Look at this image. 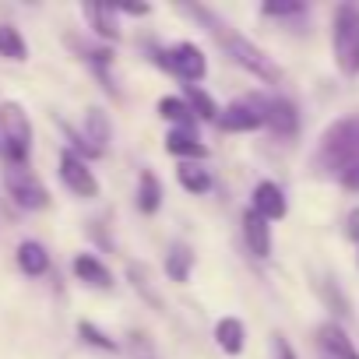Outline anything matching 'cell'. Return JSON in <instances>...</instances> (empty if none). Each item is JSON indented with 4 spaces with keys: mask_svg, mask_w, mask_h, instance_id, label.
<instances>
[{
    "mask_svg": "<svg viewBox=\"0 0 359 359\" xmlns=\"http://www.w3.org/2000/svg\"><path fill=\"white\" fill-rule=\"evenodd\" d=\"M0 151H4L8 165H29L32 120L22 102H0Z\"/></svg>",
    "mask_w": 359,
    "mask_h": 359,
    "instance_id": "obj_1",
    "label": "cell"
},
{
    "mask_svg": "<svg viewBox=\"0 0 359 359\" xmlns=\"http://www.w3.org/2000/svg\"><path fill=\"white\" fill-rule=\"evenodd\" d=\"M331 46H334L338 71L348 74V78H355L359 74V8L355 4H338L334 8Z\"/></svg>",
    "mask_w": 359,
    "mask_h": 359,
    "instance_id": "obj_2",
    "label": "cell"
},
{
    "mask_svg": "<svg viewBox=\"0 0 359 359\" xmlns=\"http://www.w3.org/2000/svg\"><path fill=\"white\" fill-rule=\"evenodd\" d=\"M219 43H222V50L229 53V60H233L236 67L250 71L257 81H264V85H278V81H282L278 64H275L257 43H250L247 36H240V32H222Z\"/></svg>",
    "mask_w": 359,
    "mask_h": 359,
    "instance_id": "obj_3",
    "label": "cell"
},
{
    "mask_svg": "<svg viewBox=\"0 0 359 359\" xmlns=\"http://www.w3.org/2000/svg\"><path fill=\"white\" fill-rule=\"evenodd\" d=\"M158 64H162L169 74H176L184 85H198V81H205V74H208V57H205V50L194 46V43H176V46L162 50V53H158Z\"/></svg>",
    "mask_w": 359,
    "mask_h": 359,
    "instance_id": "obj_4",
    "label": "cell"
},
{
    "mask_svg": "<svg viewBox=\"0 0 359 359\" xmlns=\"http://www.w3.org/2000/svg\"><path fill=\"white\" fill-rule=\"evenodd\" d=\"M4 184H8V194H11V201H15L18 208H25V212H43V208H50V191L39 184V180H36L25 165H8Z\"/></svg>",
    "mask_w": 359,
    "mask_h": 359,
    "instance_id": "obj_5",
    "label": "cell"
},
{
    "mask_svg": "<svg viewBox=\"0 0 359 359\" xmlns=\"http://www.w3.org/2000/svg\"><path fill=\"white\" fill-rule=\"evenodd\" d=\"M60 180H64V187H67L74 198H85V201L99 198V180H95V172L88 169V158H81V155L71 151V148L60 151Z\"/></svg>",
    "mask_w": 359,
    "mask_h": 359,
    "instance_id": "obj_6",
    "label": "cell"
},
{
    "mask_svg": "<svg viewBox=\"0 0 359 359\" xmlns=\"http://www.w3.org/2000/svg\"><path fill=\"white\" fill-rule=\"evenodd\" d=\"M215 123H219L226 134H250V130L264 127V109H261L257 95H250V99H236V102H229V106L219 113Z\"/></svg>",
    "mask_w": 359,
    "mask_h": 359,
    "instance_id": "obj_7",
    "label": "cell"
},
{
    "mask_svg": "<svg viewBox=\"0 0 359 359\" xmlns=\"http://www.w3.org/2000/svg\"><path fill=\"white\" fill-rule=\"evenodd\" d=\"M250 208H254L261 219H268V222H282L285 212H289V201H285V191H282L278 184H271V180H261V184L254 187V194H250Z\"/></svg>",
    "mask_w": 359,
    "mask_h": 359,
    "instance_id": "obj_8",
    "label": "cell"
},
{
    "mask_svg": "<svg viewBox=\"0 0 359 359\" xmlns=\"http://www.w3.org/2000/svg\"><path fill=\"white\" fill-rule=\"evenodd\" d=\"M257 102H261V109H264V123L278 134V137H292L296 130H299V113H296V106L289 102V99H261L257 95Z\"/></svg>",
    "mask_w": 359,
    "mask_h": 359,
    "instance_id": "obj_9",
    "label": "cell"
},
{
    "mask_svg": "<svg viewBox=\"0 0 359 359\" xmlns=\"http://www.w3.org/2000/svg\"><path fill=\"white\" fill-rule=\"evenodd\" d=\"M243 240H247V250L257 257V261H268L271 257V222L261 219L254 208L243 212Z\"/></svg>",
    "mask_w": 359,
    "mask_h": 359,
    "instance_id": "obj_10",
    "label": "cell"
},
{
    "mask_svg": "<svg viewBox=\"0 0 359 359\" xmlns=\"http://www.w3.org/2000/svg\"><path fill=\"white\" fill-rule=\"evenodd\" d=\"M317 341H320V348L327 352V359H359L355 341L348 338V331H345L338 320H324V324L317 327Z\"/></svg>",
    "mask_w": 359,
    "mask_h": 359,
    "instance_id": "obj_11",
    "label": "cell"
},
{
    "mask_svg": "<svg viewBox=\"0 0 359 359\" xmlns=\"http://www.w3.org/2000/svg\"><path fill=\"white\" fill-rule=\"evenodd\" d=\"M165 151L176 155V158H184V162H201L208 158V148L201 144V137L194 130H184V127H172L165 134Z\"/></svg>",
    "mask_w": 359,
    "mask_h": 359,
    "instance_id": "obj_12",
    "label": "cell"
},
{
    "mask_svg": "<svg viewBox=\"0 0 359 359\" xmlns=\"http://www.w3.org/2000/svg\"><path fill=\"white\" fill-rule=\"evenodd\" d=\"M81 15L88 18L92 32H95L102 43H116V39H120V29H116V11H113V4H85V8H81Z\"/></svg>",
    "mask_w": 359,
    "mask_h": 359,
    "instance_id": "obj_13",
    "label": "cell"
},
{
    "mask_svg": "<svg viewBox=\"0 0 359 359\" xmlns=\"http://www.w3.org/2000/svg\"><path fill=\"white\" fill-rule=\"evenodd\" d=\"M15 261H18V268L29 278H39V275L50 271V254H46V247L39 240H22L18 250H15Z\"/></svg>",
    "mask_w": 359,
    "mask_h": 359,
    "instance_id": "obj_14",
    "label": "cell"
},
{
    "mask_svg": "<svg viewBox=\"0 0 359 359\" xmlns=\"http://www.w3.org/2000/svg\"><path fill=\"white\" fill-rule=\"evenodd\" d=\"M71 268H74V275H78L85 285H92V289H113V271H109L95 254H78Z\"/></svg>",
    "mask_w": 359,
    "mask_h": 359,
    "instance_id": "obj_15",
    "label": "cell"
},
{
    "mask_svg": "<svg viewBox=\"0 0 359 359\" xmlns=\"http://www.w3.org/2000/svg\"><path fill=\"white\" fill-rule=\"evenodd\" d=\"M215 345H219L226 355H240L243 345H247V327H243V320L222 317V320L215 324Z\"/></svg>",
    "mask_w": 359,
    "mask_h": 359,
    "instance_id": "obj_16",
    "label": "cell"
},
{
    "mask_svg": "<svg viewBox=\"0 0 359 359\" xmlns=\"http://www.w3.org/2000/svg\"><path fill=\"white\" fill-rule=\"evenodd\" d=\"M134 201H137L141 215H155L162 208V184H158V176L151 169H141V176H137V198Z\"/></svg>",
    "mask_w": 359,
    "mask_h": 359,
    "instance_id": "obj_17",
    "label": "cell"
},
{
    "mask_svg": "<svg viewBox=\"0 0 359 359\" xmlns=\"http://www.w3.org/2000/svg\"><path fill=\"white\" fill-rule=\"evenodd\" d=\"M158 116L162 120H169V123H176V127H184V130H194V109H191V102L184 99V95H162L158 99Z\"/></svg>",
    "mask_w": 359,
    "mask_h": 359,
    "instance_id": "obj_18",
    "label": "cell"
},
{
    "mask_svg": "<svg viewBox=\"0 0 359 359\" xmlns=\"http://www.w3.org/2000/svg\"><path fill=\"white\" fill-rule=\"evenodd\" d=\"M191 268H194V250H191L184 240L169 243V250H165V275H169L172 282H187Z\"/></svg>",
    "mask_w": 359,
    "mask_h": 359,
    "instance_id": "obj_19",
    "label": "cell"
},
{
    "mask_svg": "<svg viewBox=\"0 0 359 359\" xmlns=\"http://www.w3.org/2000/svg\"><path fill=\"white\" fill-rule=\"evenodd\" d=\"M176 180H180V187H184L187 194H208V191H212V176H208V169H201L198 162H180Z\"/></svg>",
    "mask_w": 359,
    "mask_h": 359,
    "instance_id": "obj_20",
    "label": "cell"
},
{
    "mask_svg": "<svg viewBox=\"0 0 359 359\" xmlns=\"http://www.w3.org/2000/svg\"><path fill=\"white\" fill-rule=\"evenodd\" d=\"M0 57L15 60V64L29 60V43H25V36H22L15 25H4V22H0Z\"/></svg>",
    "mask_w": 359,
    "mask_h": 359,
    "instance_id": "obj_21",
    "label": "cell"
},
{
    "mask_svg": "<svg viewBox=\"0 0 359 359\" xmlns=\"http://www.w3.org/2000/svg\"><path fill=\"white\" fill-rule=\"evenodd\" d=\"M184 99L191 102V109H194L198 120H219V106H215V99H212L208 92H201L198 85H184Z\"/></svg>",
    "mask_w": 359,
    "mask_h": 359,
    "instance_id": "obj_22",
    "label": "cell"
},
{
    "mask_svg": "<svg viewBox=\"0 0 359 359\" xmlns=\"http://www.w3.org/2000/svg\"><path fill=\"white\" fill-rule=\"evenodd\" d=\"M127 278H130V285L144 296V303H151L155 310H162V299H158V292L151 289V278H148V268H144V264H127Z\"/></svg>",
    "mask_w": 359,
    "mask_h": 359,
    "instance_id": "obj_23",
    "label": "cell"
},
{
    "mask_svg": "<svg viewBox=\"0 0 359 359\" xmlns=\"http://www.w3.org/2000/svg\"><path fill=\"white\" fill-rule=\"evenodd\" d=\"M78 334H81L85 345H92V348H99V352H116V348H120V345H116L102 327H95L92 320H78Z\"/></svg>",
    "mask_w": 359,
    "mask_h": 359,
    "instance_id": "obj_24",
    "label": "cell"
},
{
    "mask_svg": "<svg viewBox=\"0 0 359 359\" xmlns=\"http://www.w3.org/2000/svg\"><path fill=\"white\" fill-rule=\"evenodd\" d=\"M317 292L324 296V303H327L338 317H348V299L341 296V289H338L331 278H320V282H317Z\"/></svg>",
    "mask_w": 359,
    "mask_h": 359,
    "instance_id": "obj_25",
    "label": "cell"
},
{
    "mask_svg": "<svg viewBox=\"0 0 359 359\" xmlns=\"http://www.w3.org/2000/svg\"><path fill=\"white\" fill-rule=\"evenodd\" d=\"M261 15L289 18V15H303V4H299V0H268V4H261Z\"/></svg>",
    "mask_w": 359,
    "mask_h": 359,
    "instance_id": "obj_26",
    "label": "cell"
},
{
    "mask_svg": "<svg viewBox=\"0 0 359 359\" xmlns=\"http://www.w3.org/2000/svg\"><path fill=\"white\" fill-rule=\"evenodd\" d=\"M271 352H275V359H296V352H292L285 334H271Z\"/></svg>",
    "mask_w": 359,
    "mask_h": 359,
    "instance_id": "obj_27",
    "label": "cell"
},
{
    "mask_svg": "<svg viewBox=\"0 0 359 359\" xmlns=\"http://www.w3.org/2000/svg\"><path fill=\"white\" fill-rule=\"evenodd\" d=\"M113 11H116V15H130V18H144L151 8H148V4H113Z\"/></svg>",
    "mask_w": 359,
    "mask_h": 359,
    "instance_id": "obj_28",
    "label": "cell"
},
{
    "mask_svg": "<svg viewBox=\"0 0 359 359\" xmlns=\"http://www.w3.org/2000/svg\"><path fill=\"white\" fill-rule=\"evenodd\" d=\"M338 180H341V187H345V191H359V162H355V165H348Z\"/></svg>",
    "mask_w": 359,
    "mask_h": 359,
    "instance_id": "obj_29",
    "label": "cell"
},
{
    "mask_svg": "<svg viewBox=\"0 0 359 359\" xmlns=\"http://www.w3.org/2000/svg\"><path fill=\"white\" fill-rule=\"evenodd\" d=\"M345 236L359 243V208H352V212H348V219H345Z\"/></svg>",
    "mask_w": 359,
    "mask_h": 359,
    "instance_id": "obj_30",
    "label": "cell"
},
{
    "mask_svg": "<svg viewBox=\"0 0 359 359\" xmlns=\"http://www.w3.org/2000/svg\"><path fill=\"white\" fill-rule=\"evenodd\" d=\"M141 359H151V355H141Z\"/></svg>",
    "mask_w": 359,
    "mask_h": 359,
    "instance_id": "obj_31",
    "label": "cell"
},
{
    "mask_svg": "<svg viewBox=\"0 0 359 359\" xmlns=\"http://www.w3.org/2000/svg\"><path fill=\"white\" fill-rule=\"evenodd\" d=\"M355 264H359V257H355Z\"/></svg>",
    "mask_w": 359,
    "mask_h": 359,
    "instance_id": "obj_32",
    "label": "cell"
}]
</instances>
